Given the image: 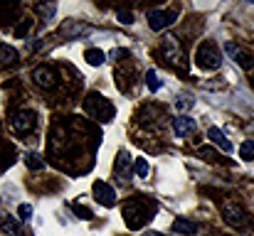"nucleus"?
<instances>
[{
	"instance_id": "obj_2",
	"label": "nucleus",
	"mask_w": 254,
	"mask_h": 236,
	"mask_svg": "<svg viewBox=\"0 0 254 236\" xmlns=\"http://www.w3.org/2000/svg\"><path fill=\"white\" fill-rule=\"evenodd\" d=\"M86 113H89V116H94V118H99V121H104V123H109V121L114 118V106H111V103H106L101 96L91 94V96H89V101H86Z\"/></svg>"
},
{
	"instance_id": "obj_17",
	"label": "nucleus",
	"mask_w": 254,
	"mask_h": 236,
	"mask_svg": "<svg viewBox=\"0 0 254 236\" xmlns=\"http://www.w3.org/2000/svg\"><path fill=\"white\" fill-rule=\"evenodd\" d=\"M15 59H17V52L12 47L0 45V62H15Z\"/></svg>"
},
{
	"instance_id": "obj_20",
	"label": "nucleus",
	"mask_w": 254,
	"mask_h": 236,
	"mask_svg": "<svg viewBox=\"0 0 254 236\" xmlns=\"http://www.w3.org/2000/svg\"><path fill=\"white\" fill-rule=\"evenodd\" d=\"M133 172H136L138 177H146V175H148V162H146V157H138V160H136Z\"/></svg>"
},
{
	"instance_id": "obj_29",
	"label": "nucleus",
	"mask_w": 254,
	"mask_h": 236,
	"mask_svg": "<svg viewBox=\"0 0 254 236\" xmlns=\"http://www.w3.org/2000/svg\"><path fill=\"white\" fill-rule=\"evenodd\" d=\"M2 222H5V214H0V229H2Z\"/></svg>"
},
{
	"instance_id": "obj_23",
	"label": "nucleus",
	"mask_w": 254,
	"mask_h": 236,
	"mask_svg": "<svg viewBox=\"0 0 254 236\" xmlns=\"http://www.w3.org/2000/svg\"><path fill=\"white\" fill-rule=\"evenodd\" d=\"M175 106H178V111H188V108L192 106V101H190V96H180V98L175 101Z\"/></svg>"
},
{
	"instance_id": "obj_22",
	"label": "nucleus",
	"mask_w": 254,
	"mask_h": 236,
	"mask_svg": "<svg viewBox=\"0 0 254 236\" xmlns=\"http://www.w3.org/2000/svg\"><path fill=\"white\" fill-rule=\"evenodd\" d=\"M55 10H57V5H52V2H50V5H37V12H40L42 17H52Z\"/></svg>"
},
{
	"instance_id": "obj_25",
	"label": "nucleus",
	"mask_w": 254,
	"mask_h": 236,
	"mask_svg": "<svg viewBox=\"0 0 254 236\" xmlns=\"http://www.w3.org/2000/svg\"><path fill=\"white\" fill-rule=\"evenodd\" d=\"M30 27H32L30 22H22V25H17V27H15V37H22V35H27V32H30Z\"/></svg>"
},
{
	"instance_id": "obj_5",
	"label": "nucleus",
	"mask_w": 254,
	"mask_h": 236,
	"mask_svg": "<svg viewBox=\"0 0 254 236\" xmlns=\"http://www.w3.org/2000/svg\"><path fill=\"white\" fill-rule=\"evenodd\" d=\"M175 20H178V12L175 10H151L148 12V27L156 30V32L170 27Z\"/></svg>"
},
{
	"instance_id": "obj_24",
	"label": "nucleus",
	"mask_w": 254,
	"mask_h": 236,
	"mask_svg": "<svg viewBox=\"0 0 254 236\" xmlns=\"http://www.w3.org/2000/svg\"><path fill=\"white\" fill-rule=\"evenodd\" d=\"M17 214H20V219H30L32 217V207L30 204H20L17 207Z\"/></svg>"
},
{
	"instance_id": "obj_12",
	"label": "nucleus",
	"mask_w": 254,
	"mask_h": 236,
	"mask_svg": "<svg viewBox=\"0 0 254 236\" xmlns=\"http://www.w3.org/2000/svg\"><path fill=\"white\" fill-rule=\"evenodd\" d=\"M207 138H210V141H212L217 148H222L225 153H230V150H232V143H230V138H227V136H225L220 128H210V131H207Z\"/></svg>"
},
{
	"instance_id": "obj_19",
	"label": "nucleus",
	"mask_w": 254,
	"mask_h": 236,
	"mask_svg": "<svg viewBox=\"0 0 254 236\" xmlns=\"http://www.w3.org/2000/svg\"><path fill=\"white\" fill-rule=\"evenodd\" d=\"M146 84H148V89L151 91H158L161 89V79H158V74L151 69V72H146Z\"/></svg>"
},
{
	"instance_id": "obj_10",
	"label": "nucleus",
	"mask_w": 254,
	"mask_h": 236,
	"mask_svg": "<svg viewBox=\"0 0 254 236\" xmlns=\"http://www.w3.org/2000/svg\"><path fill=\"white\" fill-rule=\"evenodd\" d=\"M32 126H35V113H32V111H20V113H15V118H12V128H15L17 133L32 131Z\"/></svg>"
},
{
	"instance_id": "obj_26",
	"label": "nucleus",
	"mask_w": 254,
	"mask_h": 236,
	"mask_svg": "<svg viewBox=\"0 0 254 236\" xmlns=\"http://www.w3.org/2000/svg\"><path fill=\"white\" fill-rule=\"evenodd\" d=\"M119 22H121V25H131V22H133V15L121 10V12H119Z\"/></svg>"
},
{
	"instance_id": "obj_16",
	"label": "nucleus",
	"mask_w": 254,
	"mask_h": 236,
	"mask_svg": "<svg viewBox=\"0 0 254 236\" xmlns=\"http://www.w3.org/2000/svg\"><path fill=\"white\" fill-rule=\"evenodd\" d=\"M25 165H27L30 170H42V167H45V160L37 155V153H30V155H25Z\"/></svg>"
},
{
	"instance_id": "obj_6",
	"label": "nucleus",
	"mask_w": 254,
	"mask_h": 236,
	"mask_svg": "<svg viewBox=\"0 0 254 236\" xmlns=\"http://www.w3.org/2000/svg\"><path fill=\"white\" fill-rule=\"evenodd\" d=\"M94 197H96V202L99 204H104V207H114L116 204V192H114V187L111 185H106V182H94Z\"/></svg>"
},
{
	"instance_id": "obj_11",
	"label": "nucleus",
	"mask_w": 254,
	"mask_h": 236,
	"mask_svg": "<svg viewBox=\"0 0 254 236\" xmlns=\"http://www.w3.org/2000/svg\"><path fill=\"white\" fill-rule=\"evenodd\" d=\"M163 57H168L170 64H180V62H183V49L178 47V40H175V37H166Z\"/></svg>"
},
{
	"instance_id": "obj_14",
	"label": "nucleus",
	"mask_w": 254,
	"mask_h": 236,
	"mask_svg": "<svg viewBox=\"0 0 254 236\" xmlns=\"http://www.w3.org/2000/svg\"><path fill=\"white\" fill-rule=\"evenodd\" d=\"M2 232L7 236H22V227L17 224V219L15 217H7L5 214V222H2Z\"/></svg>"
},
{
	"instance_id": "obj_21",
	"label": "nucleus",
	"mask_w": 254,
	"mask_h": 236,
	"mask_svg": "<svg viewBox=\"0 0 254 236\" xmlns=\"http://www.w3.org/2000/svg\"><path fill=\"white\" fill-rule=\"evenodd\" d=\"M200 157H202V160H207V162H217V160H220L217 153H215L212 148H207V145H202V148H200Z\"/></svg>"
},
{
	"instance_id": "obj_27",
	"label": "nucleus",
	"mask_w": 254,
	"mask_h": 236,
	"mask_svg": "<svg viewBox=\"0 0 254 236\" xmlns=\"http://www.w3.org/2000/svg\"><path fill=\"white\" fill-rule=\"evenodd\" d=\"M220 86H225V81H207L205 84V89H220Z\"/></svg>"
},
{
	"instance_id": "obj_4",
	"label": "nucleus",
	"mask_w": 254,
	"mask_h": 236,
	"mask_svg": "<svg viewBox=\"0 0 254 236\" xmlns=\"http://www.w3.org/2000/svg\"><path fill=\"white\" fill-rule=\"evenodd\" d=\"M222 217H225V222H227L230 227H235V229L247 227V214H245V209H242L240 204H235V202H225V204H222Z\"/></svg>"
},
{
	"instance_id": "obj_15",
	"label": "nucleus",
	"mask_w": 254,
	"mask_h": 236,
	"mask_svg": "<svg viewBox=\"0 0 254 236\" xmlns=\"http://www.w3.org/2000/svg\"><path fill=\"white\" fill-rule=\"evenodd\" d=\"M84 59L89 62V64H91V67H99V64H101L106 57H104V52H101V49H86V52H84Z\"/></svg>"
},
{
	"instance_id": "obj_3",
	"label": "nucleus",
	"mask_w": 254,
	"mask_h": 236,
	"mask_svg": "<svg viewBox=\"0 0 254 236\" xmlns=\"http://www.w3.org/2000/svg\"><path fill=\"white\" fill-rule=\"evenodd\" d=\"M124 217H126V224L131 227V229H138L141 224H146L151 217L143 212V202H128L126 207H124Z\"/></svg>"
},
{
	"instance_id": "obj_8",
	"label": "nucleus",
	"mask_w": 254,
	"mask_h": 236,
	"mask_svg": "<svg viewBox=\"0 0 254 236\" xmlns=\"http://www.w3.org/2000/svg\"><path fill=\"white\" fill-rule=\"evenodd\" d=\"M32 79H35V84L37 86H42V89H55V84H57V74H55V69L52 67H37L35 72H32Z\"/></svg>"
},
{
	"instance_id": "obj_13",
	"label": "nucleus",
	"mask_w": 254,
	"mask_h": 236,
	"mask_svg": "<svg viewBox=\"0 0 254 236\" xmlns=\"http://www.w3.org/2000/svg\"><path fill=\"white\" fill-rule=\"evenodd\" d=\"M173 232H175V234L195 236L200 232V227H197L195 222H188V219H175V222H173Z\"/></svg>"
},
{
	"instance_id": "obj_1",
	"label": "nucleus",
	"mask_w": 254,
	"mask_h": 236,
	"mask_svg": "<svg viewBox=\"0 0 254 236\" xmlns=\"http://www.w3.org/2000/svg\"><path fill=\"white\" fill-rule=\"evenodd\" d=\"M195 64H197L200 69H205V72H215V69H220V64H222L220 47H217L212 40H205V42L197 47V52H195Z\"/></svg>"
},
{
	"instance_id": "obj_18",
	"label": "nucleus",
	"mask_w": 254,
	"mask_h": 236,
	"mask_svg": "<svg viewBox=\"0 0 254 236\" xmlns=\"http://www.w3.org/2000/svg\"><path fill=\"white\" fill-rule=\"evenodd\" d=\"M240 155H242V160H254V141H245L242 143Z\"/></svg>"
},
{
	"instance_id": "obj_9",
	"label": "nucleus",
	"mask_w": 254,
	"mask_h": 236,
	"mask_svg": "<svg viewBox=\"0 0 254 236\" xmlns=\"http://www.w3.org/2000/svg\"><path fill=\"white\" fill-rule=\"evenodd\" d=\"M173 131H175L178 138H188L197 131V126L190 116H178V118H173Z\"/></svg>"
},
{
	"instance_id": "obj_7",
	"label": "nucleus",
	"mask_w": 254,
	"mask_h": 236,
	"mask_svg": "<svg viewBox=\"0 0 254 236\" xmlns=\"http://www.w3.org/2000/svg\"><path fill=\"white\" fill-rule=\"evenodd\" d=\"M225 52H227V57H230V59H235L240 67L252 69V59H250V54H247L237 42H225Z\"/></svg>"
},
{
	"instance_id": "obj_28",
	"label": "nucleus",
	"mask_w": 254,
	"mask_h": 236,
	"mask_svg": "<svg viewBox=\"0 0 254 236\" xmlns=\"http://www.w3.org/2000/svg\"><path fill=\"white\" fill-rule=\"evenodd\" d=\"M143 236H163V234H158V232H148V234H143Z\"/></svg>"
}]
</instances>
